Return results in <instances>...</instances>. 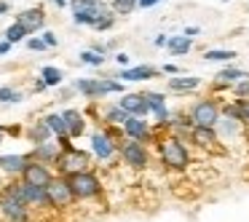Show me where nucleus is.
<instances>
[{
  "mask_svg": "<svg viewBox=\"0 0 249 222\" xmlns=\"http://www.w3.org/2000/svg\"><path fill=\"white\" fill-rule=\"evenodd\" d=\"M27 153H0V174L3 179H19L27 166Z\"/></svg>",
  "mask_w": 249,
  "mask_h": 222,
  "instance_id": "nucleus-13",
  "label": "nucleus"
},
{
  "mask_svg": "<svg viewBox=\"0 0 249 222\" xmlns=\"http://www.w3.org/2000/svg\"><path fill=\"white\" fill-rule=\"evenodd\" d=\"M14 22H17L27 35H38V33H43V27H46V8L43 6L24 8V11L17 14V19H14Z\"/></svg>",
  "mask_w": 249,
  "mask_h": 222,
  "instance_id": "nucleus-11",
  "label": "nucleus"
},
{
  "mask_svg": "<svg viewBox=\"0 0 249 222\" xmlns=\"http://www.w3.org/2000/svg\"><path fill=\"white\" fill-rule=\"evenodd\" d=\"M8 3H14V0H8Z\"/></svg>",
  "mask_w": 249,
  "mask_h": 222,
  "instance_id": "nucleus-49",
  "label": "nucleus"
},
{
  "mask_svg": "<svg viewBox=\"0 0 249 222\" xmlns=\"http://www.w3.org/2000/svg\"><path fill=\"white\" fill-rule=\"evenodd\" d=\"M3 185H6V179H3V174H0V190H3Z\"/></svg>",
  "mask_w": 249,
  "mask_h": 222,
  "instance_id": "nucleus-46",
  "label": "nucleus"
},
{
  "mask_svg": "<svg viewBox=\"0 0 249 222\" xmlns=\"http://www.w3.org/2000/svg\"><path fill=\"white\" fill-rule=\"evenodd\" d=\"M70 185V193L75 198V204H91L99 201L105 195V179L99 177L97 169H89V171H78L72 177H65Z\"/></svg>",
  "mask_w": 249,
  "mask_h": 222,
  "instance_id": "nucleus-3",
  "label": "nucleus"
},
{
  "mask_svg": "<svg viewBox=\"0 0 249 222\" xmlns=\"http://www.w3.org/2000/svg\"><path fill=\"white\" fill-rule=\"evenodd\" d=\"M124 139L121 129H107V126H99L89 134V153L97 163H113L118 158V145Z\"/></svg>",
  "mask_w": 249,
  "mask_h": 222,
  "instance_id": "nucleus-2",
  "label": "nucleus"
},
{
  "mask_svg": "<svg viewBox=\"0 0 249 222\" xmlns=\"http://www.w3.org/2000/svg\"><path fill=\"white\" fill-rule=\"evenodd\" d=\"M166 43H169V35H158V38L153 40V46H156V49H163Z\"/></svg>",
  "mask_w": 249,
  "mask_h": 222,
  "instance_id": "nucleus-41",
  "label": "nucleus"
},
{
  "mask_svg": "<svg viewBox=\"0 0 249 222\" xmlns=\"http://www.w3.org/2000/svg\"><path fill=\"white\" fill-rule=\"evenodd\" d=\"M22 201L30 206V211H49V198H46V188H33V185L22 182Z\"/></svg>",
  "mask_w": 249,
  "mask_h": 222,
  "instance_id": "nucleus-19",
  "label": "nucleus"
},
{
  "mask_svg": "<svg viewBox=\"0 0 249 222\" xmlns=\"http://www.w3.org/2000/svg\"><path fill=\"white\" fill-rule=\"evenodd\" d=\"M24 46H27L30 51H49V49H46V46H43V40L38 38V35H30V38L24 40Z\"/></svg>",
  "mask_w": 249,
  "mask_h": 222,
  "instance_id": "nucleus-36",
  "label": "nucleus"
},
{
  "mask_svg": "<svg viewBox=\"0 0 249 222\" xmlns=\"http://www.w3.org/2000/svg\"><path fill=\"white\" fill-rule=\"evenodd\" d=\"M62 120H65L67 137H70L72 142H75V139H81V137L89 131V120H86V115H83L81 110H75V107L62 110Z\"/></svg>",
  "mask_w": 249,
  "mask_h": 222,
  "instance_id": "nucleus-16",
  "label": "nucleus"
},
{
  "mask_svg": "<svg viewBox=\"0 0 249 222\" xmlns=\"http://www.w3.org/2000/svg\"><path fill=\"white\" fill-rule=\"evenodd\" d=\"M126 118H129V115H126L124 110L118 107V104H105V107H102V115H99L102 126H107V129H121V126L126 123Z\"/></svg>",
  "mask_w": 249,
  "mask_h": 222,
  "instance_id": "nucleus-23",
  "label": "nucleus"
},
{
  "mask_svg": "<svg viewBox=\"0 0 249 222\" xmlns=\"http://www.w3.org/2000/svg\"><path fill=\"white\" fill-rule=\"evenodd\" d=\"M166 49L172 51V56H185V54H190V49H193V40L185 38V35H172L169 43H166Z\"/></svg>",
  "mask_w": 249,
  "mask_h": 222,
  "instance_id": "nucleus-27",
  "label": "nucleus"
},
{
  "mask_svg": "<svg viewBox=\"0 0 249 222\" xmlns=\"http://www.w3.org/2000/svg\"><path fill=\"white\" fill-rule=\"evenodd\" d=\"M89 169H94V158L89 150H83V147H78V145L65 147V150L59 153V158H56V163H54L56 177H72V174L89 171Z\"/></svg>",
  "mask_w": 249,
  "mask_h": 222,
  "instance_id": "nucleus-4",
  "label": "nucleus"
},
{
  "mask_svg": "<svg viewBox=\"0 0 249 222\" xmlns=\"http://www.w3.org/2000/svg\"><path fill=\"white\" fill-rule=\"evenodd\" d=\"M59 153H62V147L56 145V139H49V142H43V145L30 147L27 158H30V161H35V163H43V166H51V169H54Z\"/></svg>",
  "mask_w": 249,
  "mask_h": 222,
  "instance_id": "nucleus-17",
  "label": "nucleus"
},
{
  "mask_svg": "<svg viewBox=\"0 0 249 222\" xmlns=\"http://www.w3.org/2000/svg\"><path fill=\"white\" fill-rule=\"evenodd\" d=\"M43 123L49 126V131H51V137L54 139H65L67 137V129H65V120H62V113H46L43 115ZM70 139V137H67Z\"/></svg>",
  "mask_w": 249,
  "mask_h": 222,
  "instance_id": "nucleus-26",
  "label": "nucleus"
},
{
  "mask_svg": "<svg viewBox=\"0 0 249 222\" xmlns=\"http://www.w3.org/2000/svg\"><path fill=\"white\" fill-rule=\"evenodd\" d=\"M38 38L43 40L46 49H56V46H59V38H56V33H51V30H43V33H40Z\"/></svg>",
  "mask_w": 249,
  "mask_h": 222,
  "instance_id": "nucleus-34",
  "label": "nucleus"
},
{
  "mask_svg": "<svg viewBox=\"0 0 249 222\" xmlns=\"http://www.w3.org/2000/svg\"><path fill=\"white\" fill-rule=\"evenodd\" d=\"M118 161L124 163L126 169L131 171H147L153 163V153L147 145L142 142H134V139H121L118 145Z\"/></svg>",
  "mask_w": 249,
  "mask_h": 222,
  "instance_id": "nucleus-6",
  "label": "nucleus"
},
{
  "mask_svg": "<svg viewBox=\"0 0 249 222\" xmlns=\"http://www.w3.org/2000/svg\"><path fill=\"white\" fill-rule=\"evenodd\" d=\"M46 198H49V209L51 211H67L75 206V198L70 193V185H67L65 177H56L46 185Z\"/></svg>",
  "mask_w": 249,
  "mask_h": 222,
  "instance_id": "nucleus-8",
  "label": "nucleus"
},
{
  "mask_svg": "<svg viewBox=\"0 0 249 222\" xmlns=\"http://www.w3.org/2000/svg\"><path fill=\"white\" fill-rule=\"evenodd\" d=\"M24 139L30 142V147H35V145H43V142L54 139V137H51L49 126L43 123V118H38V120H33V123L24 129Z\"/></svg>",
  "mask_w": 249,
  "mask_h": 222,
  "instance_id": "nucleus-21",
  "label": "nucleus"
},
{
  "mask_svg": "<svg viewBox=\"0 0 249 222\" xmlns=\"http://www.w3.org/2000/svg\"><path fill=\"white\" fill-rule=\"evenodd\" d=\"M236 56L238 54L233 49H206L204 51V62H225L228 65V62H233Z\"/></svg>",
  "mask_w": 249,
  "mask_h": 222,
  "instance_id": "nucleus-28",
  "label": "nucleus"
},
{
  "mask_svg": "<svg viewBox=\"0 0 249 222\" xmlns=\"http://www.w3.org/2000/svg\"><path fill=\"white\" fill-rule=\"evenodd\" d=\"M22 179L24 185H33V188H46V185L54 179V169L51 166H43V163H35V161H27L22 171Z\"/></svg>",
  "mask_w": 249,
  "mask_h": 222,
  "instance_id": "nucleus-12",
  "label": "nucleus"
},
{
  "mask_svg": "<svg viewBox=\"0 0 249 222\" xmlns=\"http://www.w3.org/2000/svg\"><path fill=\"white\" fill-rule=\"evenodd\" d=\"M11 11V3L8 0H0V14H8Z\"/></svg>",
  "mask_w": 249,
  "mask_h": 222,
  "instance_id": "nucleus-44",
  "label": "nucleus"
},
{
  "mask_svg": "<svg viewBox=\"0 0 249 222\" xmlns=\"http://www.w3.org/2000/svg\"><path fill=\"white\" fill-rule=\"evenodd\" d=\"M72 11V22L78 27H97V22H102L105 17H110V6L105 0H70L67 3Z\"/></svg>",
  "mask_w": 249,
  "mask_h": 222,
  "instance_id": "nucleus-5",
  "label": "nucleus"
},
{
  "mask_svg": "<svg viewBox=\"0 0 249 222\" xmlns=\"http://www.w3.org/2000/svg\"><path fill=\"white\" fill-rule=\"evenodd\" d=\"M38 78L46 83V88H56V86H62V83H65V72H62L59 67H54V65L40 67Z\"/></svg>",
  "mask_w": 249,
  "mask_h": 222,
  "instance_id": "nucleus-25",
  "label": "nucleus"
},
{
  "mask_svg": "<svg viewBox=\"0 0 249 222\" xmlns=\"http://www.w3.org/2000/svg\"><path fill=\"white\" fill-rule=\"evenodd\" d=\"M33 91H35V94H40V91H46V83H43V81H40V78H35V81H33Z\"/></svg>",
  "mask_w": 249,
  "mask_h": 222,
  "instance_id": "nucleus-42",
  "label": "nucleus"
},
{
  "mask_svg": "<svg viewBox=\"0 0 249 222\" xmlns=\"http://www.w3.org/2000/svg\"><path fill=\"white\" fill-rule=\"evenodd\" d=\"M231 91L236 94V99H249V78H247V81H241V83H236Z\"/></svg>",
  "mask_w": 249,
  "mask_h": 222,
  "instance_id": "nucleus-35",
  "label": "nucleus"
},
{
  "mask_svg": "<svg viewBox=\"0 0 249 222\" xmlns=\"http://www.w3.org/2000/svg\"><path fill=\"white\" fill-rule=\"evenodd\" d=\"M161 72H166V75H179L182 70H179L177 65H163V67H161Z\"/></svg>",
  "mask_w": 249,
  "mask_h": 222,
  "instance_id": "nucleus-40",
  "label": "nucleus"
},
{
  "mask_svg": "<svg viewBox=\"0 0 249 222\" xmlns=\"http://www.w3.org/2000/svg\"><path fill=\"white\" fill-rule=\"evenodd\" d=\"M185 38H190V40H193V38H198V35H201V27H185Z\"/></svg>",
  "mask_w": 249,
  "mask_h": 222,
  "instance_id": "nucleus-39",
  "label": "nucleus"
},
{
  "mask_svg": "<svg viewBox=\"0 0 249 222\" xmlns=\"http://www.w3.org/2000/svg\"><path fill=\"white\" fill-rule=\"evenodd\" d=\"M51 3H54L56 8H67V0H51Z\"/></svg>",
  "mask_w": 249,
  "mask_h": 222,
  "instance_id": "nucleus-45",
  "label": "nucleus"
},
{
  "mask_svg": "<svg viewBox=\"0 0 249 222\" xmlns=\"http://www.w3.org/2000/svg\"><path fill=\"white\" fill-rule=\"evenodd\" d=\"M3 142H6V137H3V131H0V145H3Z\"/></svg>",
  "mask_w": 249,
  "mask_h": 222,
  "instance_id": "nucleus-47",
  "label": "nucleus"
},
{
  "mask_svg": "<svg viewBox=\"0 0 249 222\" xmlns=\"http://www.w3.org/2000/svg\"><path fill=\"white\" fill-rule=\"evenodd\" d=\"M27 38H30V35L24 33V30L19 27L17 22H11L6 30H3V40H6V43H11V46H17V43H24Z\"/></svg>",
  "mask_w": 249,
  "mask_h": 222,
  "instance_id": "nucleus-29",
  "label": "nucleus"
},
{
  "mask_svg": "<svg viewBox=\"0 0 249 222\" xmlns=\"http://www.w3.org/2000/svg\"><path fill=\"white\" fill-rule=\"evenodd\" d=\"M121 110H124L126 115H131V118H147L150 115V110H147V102H145V91H134V94H121L118 102Z\"/></svg>",
  "mask_w": 249,
  "mask_h": 222,
  "instance_id": "nucleus-15",
  "label": "nucleus"
},
{
  "mask_svg": "<svg viewBox=\"0 0 249 222\" xmlns=\"http://www.w3.org/2000/svg\"><path fill=\"white\" fill-rule=\"evenodd\" d=\"M166 86H169V91H174V94H190V91H196V88L201 86V78H196V75H172L166 81Z\"/></svg>",
  "mask_w": 249,
  "mask_h": 222,
  "instance_id": "nucleus-22",
  "label": "nucleus"
},
{
  "mask_svg": "<svg viewBox=\"0 0 249 222\" xmlns=\"http://www.w3.org/2000/svg\"><path fill=\"white\" fill-rule=\"evenodd\" d=\"M113 59H115V65H118L121 70H126V67H129V54H124V51H118Z\"/></svg>",
  "mask_w": 249,
  "mask_h": 222,
  "instance_id": "nucleus-37",
  "label": "nucleus"
},
{
  "mask_svg": "<svg viewBox=\"0 0 249 222\" xmlns=\"http://www.w3.org/2000/svg\"><path fill=\"white\" fill-rule=\"evenodd\" d=\"M233 107H236V120L249 129V99H233Z\"/></svg>",
  "mask_w": 249,
  "mask_h": 222,
  "instance_id": "nucleus-32",
  "label": "nucleus"
},
{
  "mask_svg": "<svg viewBox=\"0 0 249 222\" xmlns=\"http://www.w3.org/2000/svg\"><path fill=\"white\" fill-rule=\"evenodd\" d=\"M24 99V94L14 86H3L0 88V104H19Z\"/></svg>",
  "mask_w": 249,
  "mask_h": 222,
  "instance_id": "nucleus-31",
  "label": "nucleus"
},
{
  "mask_svg": "<svg viewBox=\"0 0 249 222\" xmlns=\"http://www.w3.org/2000/svg\"><path fill=\"white\" fill-rule=\"evenodd\" d=\"M188 147H198V150L214 153V150H220V137H217L214 129H198V126H193L188 134Z\"/></svg>",
  "mask_w": 249,
  "mask_h": 222,
  "instance_id": "nucleus-14",
  "label": "nucleus"
},
{
  "mask_svg": "<svg viewBox=\"0 0 249 222\" xmlns=\"http://www.w3.org/2000/svg\"><path fill=\"white\" fill-rule=\"evenodd\" d=\"M158 3H163V0H137V8H153Z\"/></svg>",
  "mask_w": 249,
  "mask_h": 222,
  "instance_id": "nucleus-38",
  "label": "nucleus"
},
{
  "mask_svg": "<svg viewBox=\"0 0 249 222\" xmlns=\"http://www.w3.org/2000/svg\"><path fill=\"white\" fill-rule=\"evenodd\" d=\"M107 6L115 17H129V14L137 11V0H110Z\"/></svg>",
  "mask_w": 249,
  "mask_h": 222,
  "instance_id": "nucleus-30",
  "label": "nucleus"
},
{
  "mask_svg": "<svg viewBox=\"0 0 249 222\" xmlns=\"http://www.w3.org/2000/svg\"><path fill=\"white\" fill-rule=\"evenodd\" d=\"M188 118L193 126L198 129H214L220 123V99L217 97H204V99H196L188 110Z\"/></svg>",
  "mask_w": 249,
  "mask_h": 222,
  "instance_id": "nucleus-7",
  "label": "nucleus"
},
{
  "mask_svg": "<svg viewBox=\"0 0 249 222\" xmlns=\"http://www.w3.org/2000/svg\"><path fill=\"white\" fill-rule=\"evenodd\" d=\"M222 3H228V0H222Z\"/></svg>",
  "mask_w": 249,
  "mask_h": 222,
  "instance_id": "nucleus-48",
  "label": "nucleus"
},
{
  "mask_svg": "<svg viewBox=\"0 0 249 222\" xmlns=\"http://www.w3.org/2000/svg\"><path fill=\"white\" fill-rule=\"evenodd\" d=\"M121 134H124V139H134V142H142V145H156L158 134L153 131V123L147 118H126V123L121 126Z\"/></svg>",
  "mask_w": 249,
  "mask_h": 222,
  "instance_id": "nucleus-9",
  "label": "nucleus"
},
{
  "mask_svg": "<svg viewBox=\"0 0 249 222\" xmlns=\"http://www.w3.org/2000/svg\"><path fill=\"white\" fill-rule=\"evenodd\" d=\"M0 217L6 222H33V211L27 204H22L19 198L0 193Z\"/></svg>",
  "mask_w": 249,
  "mask_h": 222,
  "instance_id": "nucleus-10",
  "label": "nucleus"
},
{
  "mask_svg": "<svg viewBox=\"0 0 249 222\" xmlns=\"http://www.w3.org/2000/svg\"><path fill=\"white\" fill-rule=\"evenodd\" d=\"M72 91H78L89 102H97L99 99V78H78L72 83Z\"/></svg>",
  "mask_w": 249,
  "mask_h": 222,
  "instance_id": "nucleus-24",
  "label": "nucleus"
},
{
  "mask_svg": "<svg viewBox=\"0 0 249 222\" xmlns=\"http://www.w3.org/2000/svg\"><path fill=\"white\" fill-rule=\"evenodd\" d=\"M8 51H11V43H6V40H0V56H6Z\"/></svg>",
  "mask_w": 249,
  "mask_h": 222,
  "instance_id": "nucleus-43",
  "label": "nucleus"
},
{
  "mask_svg": "<svg viewBox=\"0 0 249 222\" xmlns=\"http://www.w3.org/2000/svg\"><path fill=\"white\" fill-rule=\"evenodd\" d=\"M161 75V70L153 65H137V67H126L118 72L121 83H142V81H153V78Z\"/></svg>",
  "mask_w": 249,
  "mask_h": 222,
  "instance_id": "nucleus-18",
  "label": "nucleus"
},
{
  "mask_svg": "<svg viewBox=\"0 0 249 222\" xmlns=\"http://www.w3.org/2000/svg\"><path fill=\"white\" fill-rule=\"evenodd\" d=\"M78 62H81V65H86V67H102L105 65V56H99V54H94L91 49H86V51H81V54H78Z\"/></svg>",
  "mask_w": 249,
  "mask_h": 222,
  "instance_id": "nucleus-33",
  "label": "nucleus"
},
{
  "mask_svg": "<svg viewBox=\"0 0 249 222\" xmlns=\"http://www.w3.org/2000/svg\"><path fill=\"white\" fill-rule=\"evenodd\" d=\"M249 78V72L247 70H241V67H225V70H220L214 75V88H220V91H231L236 83H241V81H247Z\"/></svg>",
  "mask_w": 249,
  "mask_h": 222,
  "instance_id": "nucleus-20",
  "label": "nucleus"
},
{
  "mask_svg": "<svg viewBox=\"0 0 249 222\" xmlns=\"http://www.w3.org/2000/svg\"><path fill=\"white\" fill-rule=\"evenodd\" d=\"M156 150H158V163H161L163 169H169V171H174V174H185L196 163L190 147L185 145L182 139H177V137H169V134L158 137Z\"/></svg>",
  "mask_w": 249,
  "mask_h": 222,
  "instance_id": "nucleus-1",
  "label": "nucleus"
}]
</instances>
